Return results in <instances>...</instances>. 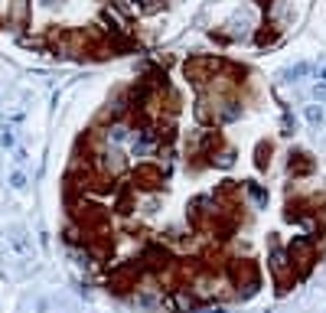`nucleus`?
Masks as SVG:
<instances>
[{
  "label": "nucleus",
  "mask_w": 326,
  "mask_h": 313,
  "mask_svg": "<svg viewBox=\"0 0 326 313\" xmlns=\"http://www.w3.org/2000/svg\"><path fill=\"white\" fill-rule=\"evenodd\" d=\"M255 3H261V7H268V3H271V0H255Z\"/></svg>",
  "instance_id": "obj_18"
},
{
  "label": "nucleus",
  "mask_w": 326,
  "mask_h": 313,
  "mask_svg": "<svg viewBox=\"0 0 326 313\" xmlns=\"http://www.w3.org/2000/svg\"><path fill=\"white\" fill-rule=\"evenodd\" d=\"M232 163H235V150H232V147H225V144H222L218 150H212V154H209V166H218V170H228Z\"/></svg>",
  "instance_id": "obj_9"
},
{
  "label": "nucleus",
  "mask_w": 326,
  "mask_h": 313,
  "mask_svg": "<svg viewBox=\"0 0 326 313\" xmlns=\"http://www.w3.org/2000/svg\"><path fill=\"white\" fill-rule=\"evenodd\" d=\"M303 117H307V121H310V124H323V121H326V114H323V108H320V104H310V108H307V111H303Z\"/></svg>",
  "instance_id": "obj_14"
},
{
  "label": "nucleus",
  "mask_w": 326,
  "mask_h": 313,
  "mask_svg": "<svg viewBox=\"0 0 326 313\" xmlns=\"http://www.w3.org/2000/svg\"><path fill=\"white\" fill-rule=\"evenodd\" d=\"M216 313H225V310H216Z\"/></svg>",
  "instance_id": "obj_20"
},
{
  "label": "nucleus",
  "mask_w": 326,
  "mask_h": 313,
  "mask_svg": "<svg viewBox=\"0 0 326 313\" xmlns=\"http://www.w3.org/2000/svg\"><path fill=\"white\" fill-rule=\"evenodd\" d=\"M245 193L251 196V203H255V206H268V189H261L255 180H248V183H245Z\"/></svg>",
  "instance_id": "obj_13"
},
{
  "label": "nucleus",
  "mask_w": 326,
  "mask_h": 313,
  "mask_svg": "<svg viewBox=\"0 0 326 313\" xmlns=\"http://www.w3.org/2000/svg\"><path fill=\"white\" fill-rule=\"evenodd\" d=\"M10 186H13V189H26V173L13 170V173H10Z\"/></svg>",
  "instance_id": "obj_15"
},
{
  "label": "nucleus",
  "mask_w": 326,
  "mask_h": 313,
  "mask_svg": "<svg viewBox=\"0 0 326 313\" xmlns=\"http://www.w3.org/2000/svg\"><path fill=\"white\" fill-rule=\"evenodd\" d=\"M323 82H326V69H323Z\"/></svg>",
  "instance_id": "obj_19"
},
{
  "label": "nucleus",
  "mask_w": 326,
  "mask_h": 313,
  "mask_svg": "<svg viewBox=\"0 0 326 313\" xmlns=\"http://www.w3.org/2000/svg\"><path fill=\"white\" fill-rule=\"evenodd\" d=\"M127 176H131L127 183H131L134 189H150V193H157V189H163V183H166V166L147 160V163H137Z\"/></svg>",
  "instance_id": "obj_5"
},
{
  "label": "nucleus",
  "mask_w": 326,
  "mask_h": 313,
  "mask_svg": "<svg viewBox=\"0 0 326 313\" xmlns=\"http://www.w3.org/2000/svg\"><path fill=\"white\" fill-rule=\"evenodd\" d=\"M307 72H310V65H307V62H300V65H294V69L287 72V78H303Z\"/></svg>",
  "instance_id": "obj_16"
},
{
  "label": "nucleus",
  "mask_w": 326,
  "mask_h": 313,
  "mask_svg": "<svg viewBox=\"0 0 326 313\" xmlns=\"http://www.w3.org/2000/svg\"><path fill=\"white\" fill-rule=\"evenodd\" d=\"M218 69H222V59H218V55H189L186 62H183V75H186L196 88H206L212 78L218 75Z\"/></svg>",
  "instance_id": "obj_4"
},
{
  "label": "nucleus",
  "mask_w": 326,
  "mask_h": 313,
  "mask_svg": "<svg viewBox=\"0 0 326 313\" xmlns=\"http://www.w3.org/2000/svg\"><path fill=\"white\" fill-rule=\"evenodd\" d=\"M271 43H277V26H274V23H268V20H264V23H261V30L255 33V46L268 49V46H271Z\"/></svg>",
  "instance_id": "obj_10"
},
{
  "label": "nucleus",
  "mask_w": 326,
  "mask_h": 313,
  "mask_svg": "<svg viewBox=\"0 0 326 313\" xmlns=\"http://www.w3.org/2000/svg\"><path fill=\"white\" fill-rule=\"evenodd\" d=\"M10 23L16 30L30 26V0H10Z\"/></svg>",
  "instance_id": "obj_8"
},
{
  "label": "nucleus",
  "mask_w": 326,
  "mask_h": 313,
  "mask_svg": "<svg viewBox=\"0 0 326 313\" xmlns=\"http://www.w3.org/2000/svg\"><path fill=\"white\" fill-rule=\"evenodd\" d=\"M3 242H7L10 255H16V258H23V261L33 258V242H30V235H26V228H10Z\"/></svg>",
  "instance_id": "obj_7"
},
{
  "label": "nucleus",
  "mask_w": 326,
  "mask_h": 313,
  "mask_svg": "<svg viewBox=\"0 0 326 313\" xmlns=\"http://www.w3.org/2000/svg\"><path fill=\"white\" fill-rule=\"evenodd\" d=\"M228 277L235 281L238 297H255L261 287V271H258L255 258H235L228 261Z\"/></svg>",
  "instance_id": "obj_2"
},
{
  "label": "nucleus",
  "mask_w": 326,
  "mask_h": 313,
  "mask_svg": "<svg viewBox=\"0 0 326 313\" xmlns=\"http://www.w3.org/2000/svg\"><path fill=\"white\" fill-rule=\"evenodd\" d=\"M287 170H290V176H297V180H307V176H313V170H317V160H313L303 147H294L287 154Z\"/></svg>",
  "instance_id": "obj_6"
},
{
  "label": "nucleus",
  "mask_w": 326,
  "mask_h": 313,
  "mask_svg": "<svg viewBox=\"0 0 326 313\" xmlns=\"http://www.w3.org/2000/svg\"><path fill=\"white\" fill-rule=\"evenodd\" d=\"M0 144H3V147H13V134L3 131V134H0Z\"/></svg>",
  "instance_id": "obj_17"
},
{
  "label": "nucleus",
  "mask_w": 326,
  "mask_h": 313,
  "mask_svg": "<svg viewBox=\"0 0 326 313\" xmlns=\"http://www.w3.org/2000/svg\"><path fill=\"white\" fill-rule=\"evenodd\" d=\"M131 7L137 10L140 16H150V13H160L163 10V0H131Z\"/></svg>",
  "instance_id": "obj_11"
},
{
  "label": "nucleus",
  "mask_w": 326,
  "mask_h": 313,
  "mask_svg": "<svg viewBox=\"0 0 326 313\" xmlns=\"http://www.w3.org/2000/svg\"><path fill=\"white\" fill-rule=\"evenodd\" d=\"M284 255H287V264H290V271H294V277L303 281V277L313 271V264L320 261V245H317L313 235H300V238H294V242L287 245Z\"/></svg>",
  "instance_id": "obj_1"
},
{
  "label": "nucleus",
  "mask_w": 326,
  "mask_h": 313,
  "mask_svg": "<svg viewBox=\"0 0 326 313\" xmlns=\"http://www.w3.org/2000/svg\"><path fill=\"white\" fill-rule=\"evenodd\" d=\"M271 141H261V144H258V150H255V166H258V170H264V166H268V163H271Z\"/></svg>",
  "instance_id": "obj_12"
},
{
  "label": "nucleus",
  "mask_w": 326,
  "mask_h": 313,
  "mask_svg": "<svg viewBox=\"0 0 326 313\" xmlns=\"http://www.w3.org/2000/svg\"><path fill=\"white\" fill-rule=\"evenodd\" d=\"M144 264H140V258L134 261H124V264H117L114 271L108 274V290L111 294H117V297H124V294H131V290H137V284L144 281Z\"/></svg>",
  "instance_id": "obj_3"
}]
</instances>
